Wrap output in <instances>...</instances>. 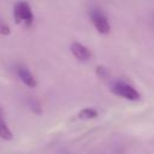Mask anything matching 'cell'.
<instances>
[{"label": "cell", "instance_id": "cell-3", "mask_svg": "<svg viewBox=\"0 0 154 154\" xmlns=\"http://www.w3.org/2000/svg\"><path fill=\"white\" fill-rule=\"evenodd\" d=\"M90 19H91V23L94 24L95 29L100 34H108L109 32V30H111L109 22L107 19V17L99 8H94L90 11Z\"/></svg>", "mask_w": 154, "mask_h": 154}, {"label": "cell", "instance_id": "cell-8", "mask_svg": "<svg viewBox=\"0 0 154 154\" xmlns=\"http://www.w3.org/2000/svg\"><path fill=\"white\" fill-rule=\"evenodd\" d=\"M96 72H97V75H99L100 77H102V78H105V77L107 76V70H106V67H103V66H97Z\"/></svg>", "mask_w": 154, "mask_h": 154}, {"label": "cell", "instance_id": "cell-2", "mask_svg": "<svg viewBox=\"0 0 154 154\" xmlns=\"http://www.w3.org/2000/svg\"><path fill=\"white\" fill-rule=\"evenodd\" d=\"M112 91L126 100H130V101L140 100V97H141L140 93L132 85H130L129 83H125V82H120V81L112 84Z\"/></svg>", "mask_w": 154, "mask_h": 154}, {"label": "cell", "instance_id": "cell-6", "mask_svg": "<svg viewBox=\"0 0 154 154\" xmlns=\"http://www.w3.org/2000/svg\"><path fill=\"white\" fill-rule=\"evenodd\" d=\"M96 117H97V112L93 108H83L78 113V118H81V119H93Z\"/></svg>", "mask_w": 154, "mask_h": 154}, {"label": "cell", "instance_id": "cell-1", "mask_svg": "<svg viewBox=\"0 0 154 154\" xmlns=\"http://www.w3.org/2000/svg\"><path fill=\"white\" fill-rule=\"evenodd\" d=\"M13 16L16 19V23H24L26 26H31L34 22V14L31 11V7L25 1H19L14 4L13 7Z\"/></svg>", "mask_w": 154, "mask_h": 154}, {"label": "cell", "instance_id": "cell-7", "mask_svg": "<svg viewBox=\"0 0 154 154\" xmlns=\"http://www.w3.org/2000/svg\"><path fill=\"white\" fill-rule=\"evenodd\" d=\"M0 137L4 140H11L12 138V132L7 128L6 123L0 118Z\"/></svg>", "mask_w": 154, "mask_h": 154}, {"label": "cell", "instance_id": "cell-5", "mask_svg": "<svg viewBox=\"0 0 154 154\" xmlns=\"http://www.w3.org/2000/svg\"><path fill=\"white\" fill-rule=\"evenodd\" d=\"M17 73H18V77L22 79V82L29 87V88H35L36 85V81H35V77L32 76V73L24 66V65H18L17 66Z\"/></svg>", "mask_w": 154, "mask_h": 154}, {"label": "cell", "instance_id": "cell-4", "mask_svg": "<svg viewBox=\"0 0 154 154\" xmlns=\"http://www.w3.org/2000/svg\"><path fill=\"white\" fill-rule=\"evenodd\" d=\"M70 51L73 54V57L81 61H87L91 57V52L89 51V48H87L84 45L79 42H72L70 46Z\"/></svg>", "mask_w": 154, "mask_h": 154}]
</instances>
